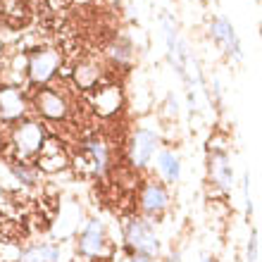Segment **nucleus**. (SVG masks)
<instances>
[{
    "label": "nucleus",
    "instance_id": "4",
    "mask_svg": "<svg viewBox=\"0 0 262 262\" xmlns=\"http://www.w3.org/2000/svg\"><path fill=\"white\" fill-rule=\"evenodd\" d=\"M62 62V55L55 48H38L27 60V74L31 83H48L55 76L57 67Z\"/></svg>",
    "mask_w": 262,
    "mask_h": 262
},
{
    "label": "nucleus",
    "instance_id": "15",
    "mask_svg": "<svg viewBox=\"0 0 262 262\" xmlns=\"http://www.w3.org/2000/svg\"><path fill=\"white\" fill-rule=\"evenodd\" d=\"M0 112L5 119H17L24 112V100L14 89H5L0 93Z\"/></svg>",
    "mask_w": 262,
    "mask_h": 262
},
{
    "label": "nucleus",
    "instance_id": "11",
    "mask_svg": "<svg viewBox=\"0 0 262 262\" xmlns=\"http://www.w3.org/2000/svg\"><path fill=\"white\" fill-rule=\"evenodd\" d=\"M96 112L98 115H103V117H112V115H117L119 107H122V89L110 83V86H105L96 93Z\"/></svg>",
    "mask_w": 262,
    "mask_h": 262
},
{
    "label": "nucleus",
    "instance_id": "1",
    "mask_svg": "<svg viewBox=\"0 0 262 262\" xmlns=\"http://www.w3.org/2000/svg\"><path fill=\"white\" fill-rule=\"evenodd\" d=\"M124 241L131 255H143L155 260L162 250L158 231L152 227V222L145 217H129L124 222Z\"/></svg>",
    "mask_w": 262,
    "mask_h": 262
},
{
    "label": "nucleus",
    "instance_id": "6",
    "mask_svg": "<svg viewBox=\"0 0 262 262\" xmlns=\"http://www.w3.org/2000/svg\"><path fill=\"white\" fill-rule=\"evenodd\" d=\"M79 250L86 257H105L110 253V238L100 220H89L79 236Z\"/></svg>",
    "mask_w": 262,
    "mask_h": 262
},
{
    "label": "nucleus",
    "instance_id": "13",
    "mask_svg": "<svg viewBox=\"0 0 262 262\" xmlns=\"http://www.w3.org/2000/svg\"><path fill=\"white\" fill-rule=\"evenodd\" d=\"M60 257H62V250L53 243H38L19 253V262H60Z\"/></svg>",
    "mask_w": 262,
    "mask_h": 262
},
{
    "label": "nucleus",
    "instance_id": "10",
    "mask_svg": "<svg viewBox=\"0 0 262 262\" xmlns=\"http://www.w3.org/2000/svg\"><path fill=\"white\" fill-rule=\"evenodd\" d=\"M210 179L224 193H231V188H234V167H231V160L224 150L210 152Z\"/></svg>",
    "mask_w": 262,
    "mask_h": 262
},
{
    "label": "nucleus",
    "instance_id": "9",
    "mask_svg": "<svg viewBox=\"0 0 262 262\" xmlns=\"http://www.w3.org/2000/svg\"><path fill=\"white\" fill-rule=\"evenodd\" d=\"M155 169H158L162 184H179L184 165H181V155L172 148H160L155 155Z\"/></svg>",
    "mask_w": 262,
    "mask_h": 262
},
{
    "label": "nucleus",
    "instance_id": "2",
    "mask_svg": "<svg viewBox=\"0 0 262 262\" xmlns=\"http://www.w3.org/2000/svg\"><path fill=\"white\" fill-rule=\"evenodd\" d=\"M160 150V134L152 129H136L129 138V162L134 169H148Z\"/></svg>",
    "mask_w": 262,
    "mask_h": 262
},
{
    "label": "nucleus",
    "instance_id": "17",
    "mask_svg": "<svg viewBox=\"0 0 262 262\" xmlns=\"http://www.w3.org/2000/svg\"><path fill=\"white\" fill-rule=\"evenodd\" d=\"M86 152L91 155V165H93V172L96 174H103L110 165V150L107 145L100 143V141H89L86 143Z\"/></svg>",
    "mask_w": 262,
    "mask_h": 262
},
{
    "label": "nucleus",
    "instance_id": "8",
    "mask_svg": "<svg viewBox=\"0 0 262 262\" xmlns=\"http://www.w3.org/2000/svg\"><path fill=\"white\" fill-rule=\"evenodd\" d=\"M34 105L46 119H64L69 115L67 98L55 89H41L34 98Z\"/></svg>",
    "mask_w": 262,
    "mask_h": 262
},
{
    "label": "nucleus",
    "instance_id": "22",
    "mask_svg": "<svg viewBox=\"0 0 262 262\" xmlns=\"http://www.w3.org/2000/svg\"><path fill=\"white\" fill-rule=\"evenodd\" d=\"M167 262H181V253H179V250H174V253L169 255V260H167Z\"/></svg>",
    "mask_w": 262,
    "mask_h": 262
},
{
    "label": "nucleus",
    "instance_id": "16",
    "mask_svg": "<svg viewBox=\"0 0 262 262\" xmlns=\"http://www.w3.org/2000/svg\"><path fill=\"white\" fill-rule=\"evenodd\" d=\"M107 55H110V60L117 67H129L131 62H134V55H136V50H134V43L129 41V38H117V41L110 46V50H107Z\"/></svg>",
    "mask_w": 262,
    "mask_h": 262
},
{
    "label": "nucleus",
    "instance_id": "12",
    "mask_svg": "<svg viewBox=\"0 0 262 262\" xmlns=\"http://www.w3.org/2000/svg\"><path fill=\"white\" fill-rule=\"evenodd\" d=\"M67 152L60 148V145L55 143V141H50V143H46L41 148V152H38V160H36V169H43V172H57V169H62V167H67Z\"/></svg>",
    "mask_w": 262,
    "mask_h": 262
},
{
    "label": "nucleus",
    "instance_id": "20",
    "mask_svg": "<svg viewBox=\"0 0 262 262\" xmlns=\"http://www.w3.org/2000/svg\"><path fill=\"white\" fill-rule=\"evenodd\" d=\"M243 205H246V214H253L255 205H253V195H250V174H243Z\"/></svg>",
    "mask_w": 262,
    "mask_h": 262
},
{
    "label": "nucleus",
    "instance_id": "14",
    "mask_svg": "<svg viewBox=\"0 0 262 262\" xmlns=\"http://www.w3.org/2000/svg\"><path fill=\"white\" fill-rule=\"evenodd\" d=\"M100 74H103V69H100V64H96V62H79L74 67V81H76V86L79 89H83V91H91L93 86L98 83V79H100Z\"/></svg>",
    "mask_w": 262,
    "mask_h": 262
},
{
    "label": "nucleus",
    "instance_id": "3",
    "mask_svg": "<svg viewBox=\"0 0 262 262\" xmlns=\"http://www.w3.org/2000/svg\"><path fill=\"white\" fill-rule=\"evenodd\" d=\"M169 188L162 181H145L138 193V207L145 220H158L169 210Z\"/></svg>",
    "mask_w": 262,
    "mask_h": 262
},
{
    "label": "nucleus",
    "instance_id": "5",
    "mask_svg": "<svg viewBox=\"0 0 262 262\" xmlns=\"http://www.w3.org/2000/svg\"><path fill=\"white\" fill-rule=\"evenodd\" d=\"M12 145L17 148L21 160L38 155L41 148L46 145V136H43L41 124H36V122H19L12 129Z\"/></svg>",
    "mask_w": 262,
    "mask_h": 262
},
{
    "label": "nucleus",
    "instance_id": "18",
    "mask_svg": "<svg viewBox=\"0 0 262 262\" xmlns=\"http://www.w3.org/2000/svg\"><path fill=\"white\" fill-rule=\"evenodd\" d=\"M12 174H14V179L19 181V184H24V186H34L36 179H38V169L24 165V162H14Z\"/></svg>",
    "mask_w": 262,
    "mask_h": 262
},
{
    "label": "nucleus",
    "instance_id": "21",
    "mask_svg": "<svg viewBox=\"0 0 262 262\" xmlns=\"http://www.w3.org/2000/svg\"><path fill=\"white\" fill-rule=\"evenodd\" d=\"M129 262H152L150 257H143V255H131Z\"/></svg>",
    "mask_w": 262,
    "mask_h": 262
},
{
    "label": "nucleus",
    "instance_id": "7",
    "mask_svg": "<svg viewBox=\"0 0 262 262\" xmlns=\"http://www.w3.org/2000/svg\"><path fill=\"white\" fill-rule=\"evenodd\" d=\"M210 36H212V41L220 46L229 57H236V60H241L243 57V46H241V38L236 34L234 24L220 14V17H214L212 24H210Z\"/></svg>",
    "mask_w": 262,
    "mask_h": 262
},
{
    "label": "nucleus",
    "instance_id": "23",
    "mask_svg": "<svg viewBox=\"0 0 262 262\" xmlns=\"http://www.w3.org/2000/svg\"><path fill=\"white\" fill-rule=\"evenodd\" d=\"M200 262H214V260H212V257H207V255H203V257H200Z\"/></svg>",
    "mask_w": 262,
    "mask_h": 262
},
{
    "label": "nucleus",
    "instance_id": "19",
    "mask_svg": "<svg viewBox=\"0 0 262 262\" xmlns=\"http://www.w3.org/2000/svg\"><path fill=\"white\" fill-rule=\"evenodd\" d=\"M260 257V234L257 229H250V236L246 241V262H257Z\"/></svg>",
    "mask_w": 262,
    "mask_h": 262
}]
</instances>
